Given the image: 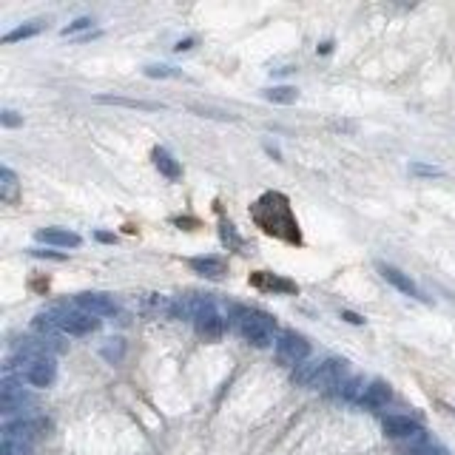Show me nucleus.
I'll use <instances>...</instances> for the list:
<instances>
[{
  "mask_svg": "<svg viewBox=\"0 0 455 455\" xmlns=\"http://www.w3.org/2000/svg\"><path fill=\"white\" fill-rule=\"evenodd\" d=\"M251 219L256 222V228L273 239H282L287 245H301V231H299V222L293 216L290 199L279 191H268L262 194L254 205H251Z\"/></svg>",
  "mask_w": 455,
  "mask_h": 455,
  "instance_id": "1",
  "label": "nucleus"
},
{
  "mask_svg": "<svg viewBox=\"0 0 455 455\" xmlns=\"http://www.w3.org/2000/svg\"><path fill=\"white\" fill-rule=\"evenodd\" d=\"M231 325L242 333L245 342H251L254 347H268L276 339V322L265 313V311H254V308H231Z\"/></svg>",
  "mask_w": 455,
  "mask_h": 455,
  "instance_id": "2",
  "label": "nucleus"
},
{
  "mask_svg": "<svg viewBox=\"0 0 455 455\" xmlns=\"http://www.w3.org/2000/svg\"><path fill=\"white\" fill-rule=\"evenodd\" d=\"M49 313L54 316V322L60 325V330L68 333V336H89V333H94L100 328V319L92 316V313H86V311H80L77 305H74V308L57 305Z\"/></svg>",
  "mask_w": 455,
  "mask_h": 455,
  "instance_id": "3",
  "label": "nucleus"
},
{
  "mask_svg": "<svg viewBox=\"0 0 455 455\" xmlns=\"http://www.w3.org/2000/svg\"><path fill=\"white\" fill-rule=\"evenodd\" d=\"M276 359L287 367H299L301 361L311 359V344L305 336H299L293 330H285L279 339H276Z\"/></svg>",
  "mask_w": 455,
  "mask_h": 455,
  "instance_id": "4",
  "label": "nucleus"
},
{
  "mask_svg": "<svg viewBox=\"0 0 455 455\" xmlns=\"http://www.w3.org/2000/svg\"><path fill=\"white\" fill-rule=\"evenodd\" d=\"M382 430H385V435L387 438H393V441H404V444H421V441H427L424 438V430H421V424L418 421H413V418H407V416H387L385 421H382Z\"/></svg>",
  "mask_w": 455,
  "mask_h": 455,
  "instance_id": "5",
  "label": "nucleus"
},
{
  "mask_svg": "<svg viewBox=\"0 0 455 455\" xmlns=\"http://www.w3.org/2000/svg\"><path fill=\"white\" fill-rule=\"evenodd\" d=\"M350 378V361L344 359H325L322 367H319V375H316V382L313 387L316 390H336Z\"/></svg>",
  "mask_w": 455,
  "mask_h": 455,
  "instance_id": "6",
  "label": "nucleus"
},
{
  "mask_svg": "<svg viewBox=\"0 0 455 455\" xmlns=\"http://www.w3.org/2000/svg\"><path fill=\"white\" fill-rule=\"evenodd\" d=\"M74 305H77L80 311L92 313V316H111L117 313V305H114V299H108L106 293H77L74 296Z\"/></svg>",
  "mask_w": 455,
  "mask_h": 455,
  "instance_id": "7",
  "label": "nucleus"
},
{
  "mask_svg": "<svg viewBox=\"0 0 455 455\" xmlns=\"http://www.w3.org/2000/svg\"><path fill=\"white\" fill-rule=\"evenodd\" d=\"M194 325H197V333L205 339V342H216V339H222V333H225V319L211 308V311H205V313H199L197 319H194Z\"/></svg>",
  "mask_w": 455,
  "mask_h": 455,
  "instance_id": "8",
  "label": "nucleus"
},
{
  "mask_svg": "<svg viewBox=\"0 0 455 455\" xmlns=\"http://www.w3.org/2000/svg\"><path fill=\"white\" fill-rule=\"evenodd\" d=\"M378 273H382L396 290H401L404 296H413V299H424L421 296V290H418V285L407 276V273H401L399 268H393V265H378Z\"/></svg>",
  "mask_w": 455,
  "mask_h": 455,
  "instance_id": "9",
  "label": "nucleus"
},
{
  "mask_svg": "<svg viewBox=\"0 0 455 455\" xmlns=\"http://www.w3.org/2000/svg\"><path fill=\"white\" fill-rule=\"evenodd\" d=\"M37 242H46V245H57V248H77L80 245V237L66 231V228H40L35 234Z\"/></svg>",
  "mask_w": 455,
  "mask_h": 455,
  "instance_id": "10",
  "label": "nucleus"
},
{
  "mask_svg": "<svg viewBox=\"0 0 455 455\" xmlns=\"http://www.w3.org/2000/svg\"><path fill=\"white\" fill-rule=\"evenodd\" d=\"M188 265L194 268V273H199L205 279H213V282L225 279V273H228V265L222 259H216V256H194Z\"/></svg>",
  "mask_w": 455,
  "mask_h": 455,
  "instance_id": "11",
  "label": "nucleus"
},
{
  "mask_svg": "<svg viewBox=\"0 0 455 455\" xmlns=\"http://www.w3.org/2000/svg\"><path fill=\"white\" fill-rule=\"evenodd\" d=\"M390 399H393V390H390V385H387V382H370V385H367V390H364L361 404H364V407H370V410H378V407H385Z\"/></svg>",
  "mask_w": 455,
  "mask_h": 455,
  "instance_id": "12",
  "label": "nucleus"
},
{
  "mask_svg": "<svg viewBox=\"0 0 455 455\" xmlns=\"http://www.w3.org/2000/svg\"><path fill=\"white\" fill-rule=\"evenodd\" d=\"M251 285H254V287H262V290H285V293H296V285H293V282L279 279V276H273V273H268V270L254 273V276H251Z\"/></svg>",
  "mask_w": 455,
  "mask_h": 455,
  "instance_id": "13",
  "label": "nucleus"
},
{
  "mask_svg": "<svg viewBox=\"0 0 455 455\" xmlns=\"http://www.w3.org/2000/svg\"><path fill=\"white\" fill-rule=\"evenodd\" d=\"M151 157H154V166H157V171L160 174H166L168 180H180L182 177V168H180V163L168 154V151L166 148H154V154H151Z\"/></svg>",
  "mask_w": 455,
  "mask_h": 455,
  "instance_id": "14",
  "label": "nucleus"
},
{
  "mask_svg": "<svg viewBox=\"0 0 455 455\" xmlns=\"http://www.w3.org/2000/svg\"><path fill=\"white\" fill-rule=\"evenodd\" d=\"M319 367H322V361H319V359H308V361H301L299 367H293V382H296V385H305V387H313L316 375H319Z\"/></svg>",
  "mask_w": 455,
  "mask_h": 455,
  "instance_id": "15",
  "label": "nucleus"
},
{
  "mask_svg": "<svg viewBox=\"0 0 455 455\" xmlns=\"http://www.w3.org/2000/svg\"><path fill=\"white\" fill-rule=\"evenodd\" d=\"M26 404V396H23V387H18L12 378L4 382V413H15L18 407Z\"/></svg>",
  "mask_w": 455,
  "mask_h": 455,
  "instance_id": "16",
  "label": "nucleus"
},
{
  "mask_svg": "<svg viewBox=\"0 0 455 455\" xmlns=\"http://www.w3.org/2000/svg\"><path fill=\"white\" fill-rule=\"evenodd\" d=\"M97 103H106V106H123V108H142V111H157L163 108L160 103H148V100H131V97H97Z\"/></svg>",
  "mask_w": 455,
  "mask_h": 455,
  "instance_id": "17",
  "label": "nucleus"
},
{
  "mask_svg": "<svg viewBox=\"0 0 455 455\" xmlns=\"http://www.w3.org/2000/svg\"><path fill=\"white\" fill-rule=\"evenodd\" d=\"M0 199L4 202H15L18 199V177L12 168H0Z\"/></svg>",
  "mask_w": 455,
  "mask_h": 455,
  "instance_id": "18",
  "label": "nucleus"
},
{
  "mask_svg": "<svg viewBox=\"0 0 455 455\" xmlns=\"http://www.w3.org/2000/svg\"><path fill=\"white\" fill-rule=\"evenodd\" d=\"M364 390H367V385H364V378H359V375H350L347 382L339 387V396L344 399V401H359L361 404V399H364Z\"/></svg>",
  "mask_w": 455,
  "mask_h": 455,
  "instance_id": "19",
  "label": "nucleus"
},
{
  "mask_svg": "<svg viewBox=\"0 0 455 455\" xmlns=\"http://www.w3.org/2000/svg\"><path fill=\"white\" fill-rule=\"evenodd\" d=\"M265 97H268L270 103L290 106V103H296V100H299V92H296L293 86H276V89H268V92H265Z\"/></svg>",
  "mask_w": 455,
  "mask_h": 455,
  "instance_id": "20",
  "label": "nucleus"
},
{
  "mask_svg": "<svg viewBox=\"0 0 455 455\" xmlns=\"http://www.w3.org/2000/svg\"><path fill=\"white\" fill-rule=\"evenodd\" d=\"M40 29H43V23H40V20H32L29 26H18L15 32L4 35V43H15V40H26V37H35V35H37Z\"/></svg>",
  "mask_w": 455,
  "mask_h": 455,
  "instance_id": "21",
  "label": "nucleus"
},
{
  "mask_svg": "<svg viewBox=\"0 0 455 455\" xmlns=\"http://www.w3.org/2000/svg\"><path fill=\"white\" fill-rule=\"evenodd\" d=\"M219 237H222V242H225L228 248H242V239H239L237 228H234L231 222H222V225H219Z\"/></svg>",
  "mask_w": 455,
  "mask_h": 455,
  "instance_id": "22",
  "label": "nucleus"
},
{
  "mask_svg": "<svg viewBox=\"0 0 455 455\" xmlns=\"http://www.w3.org/2000/svg\"><path fill=\"white\" fill-rule=\"evenodd\" d=\"M0 455H29V444L15 441V438H4V444H0Z\"/></svg>",
  "mask_w": 455,
  "mask_h": 455,
  "instance_id": "23",
  "label": "nucleus"
},
{
  "mask_svg": "<svg viewBox=\"0 0 455 455\" xmlns=\"http://www.w3.org/2000/svg\"><path fill=\"white\" fill-rule=\"evenodd\" d=\"M145 77H160V80H166V77H180V71L171 68V66H145Z\"/></svg>",
  "mask_w": 455,
  "mask_h": 455,
  "instance_id": "24",
  "label": "nucleus"
},
{
  "mask_svg": "<svg viewBox=\"0 0 455 455\" xmlns=\"http://www.w3.org/2000/svg\"><path fill=\"white\" fill-rule=\"evenodd\" d=\"M83 29H92V18H80V20H74V23H68V26L63 29V35L68 37V35H77V32H83Z\"/></svg>",
  "mask_w": 455,
  "mask_h": 455,
  "instance_id": "25",
  "label": "nucleus"
},
{
  "mask_svg": "<svg viewBox=\"0 0 455 455\" xmlns=\"http://www.w3.org/2000/svg\"><path fill=\"white\" fill-rule=\"evenodd\" d=\"M410 171L418 174V177H441V168H435V166H421V163H413Z\"/></svg>",
  "mask_w": 455,
  "mask_h": 455,
  "instance_id": "26",
  "label": "nucleus"
},
{
  "mask_svg": "<svg viewBox=\"0 0 455 455\" xmlns=\"http://www.w3.org/2000/svg\"><path fill=\"white\" fill-rule=\"evenodd\" d=\"M0 123H4L6 128H18V125H23V120H20L15 111H9V108H6L4 114H0Z\"/></svg>",
  "mask_w": 455,
  "mask_h": 455,
  "instance_id": "27",
  "label": "nucleus"
},
{
  "mask_svg": "<svg viewBox=\"0 0 455 455\" xmlns=\"http://www.w3.org/2000/svg\"><path fill=\"white\" fill-rule=\"evenodd\" d=\"M342 319L350 322V325H364V319H361L359 313H353V311H342Z\"/></svg>",
  "mask_w": 455,
  "mask_h": 455,
  "instance_id": "28",
  "label": "nucleus"
},
{
  "mask_svg": "<svg viewBox=\"0 0 455 455\" xmlns=\"http://www.w3.org/2000/svg\"><path fill=\"white\" fill-rule=\"evenodd\" d=\"M35 256H46V259H57V262H63L66 256L63 254H54V251H32Z\"/></svg>",
  "mask_w": 455,
  "mask_h": 455,
  "instance_id": "29",
  "label": "nucleus"
},
{
  "mask_svg": "<svg viewBox=\"0 0 455 455\" xmlns=\"http://www.w3.org/2000/svg\"><path fill=\"white\" fill-rule=\"evenodd\" d=\"M191 46H194V40H180V43H177L174 49H177V51H188Z\"/></svg>",
  "mask_w": 455,
  "mask_h": 455,
  "instance_id": "30",
  "label": "nucleus"
},
{
  "mask_svg": "<svg viewBox=\"0 0 455 455\" xmlns=\"http://www.w3.org/2000/svg\"><path fill=\"white\" fill-rule=\"evenodd\" d=\"M97 239H100V242H114V237H111V234H97Z\"/></svg>",
  "mask_w": 455,
  "mask_h": 455,
  "instance_id": "31",
  "label": "nucleus"
}]
</instances>
